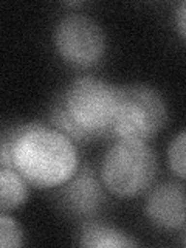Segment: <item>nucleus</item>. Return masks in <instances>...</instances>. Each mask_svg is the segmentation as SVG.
Returning <instances> with one entry per match:
<instances>
[{
  "mask_svg": "<svg viewBox=\"0 0 186 248\" xmlns=\"http://www.w3.org/2000/svg\"><path fill=\"white\" fill-rule=\"evenodd\" d=\"M2 168H14L37 188L67 183L76 174L78 152L58 129L27 124L2 137Z\"/></svg>",
  "mask_w": 186,
  "mask_h": 248,
  "instance_id": "nucleus-1",
  "label": "nucleus"
},
{
  "mask_svg": "<svg viewBox=\"0 0 186 248\" xmlns=\"http://www.w3.org/2000/svg\"><path fill=\"white\" fill-rule=\"evenodd\" d=\"M118 87L96 78H79L68 85L51 110L54 129L72 141L110 134Z\"/></svg>",
  "mask_w": 186,
  "mask_h": 248,
  "instance_id": "nucleus-2",
  "label": "nucleus"
},
{
  "mask_svg": "<svg viewBox=\"0 0 186 248\" xmlns=\"http://www.w3.org/2000/svg\"><path fill=\"white\" fill-rule=\"evenodd\" d=\"M168 110L157 92L146 85L118 87L115 116L110 134L126 141H141L154 138L165 127Z\"/></svg>",
  "mask_w": 186,
  "mask_h": 248,
  "instance_id": "nucleus-3",
  "label": "nucleus"
},
{
  "mask_svg": "<svg viewBox=\"0 0 186 248\" xmlns=\"http://www.w3.org/2000/svg\"><path fill=\"white\" fill-rule=\"evenodd\" d=\"M157 174V158L146 143L118 140L107 151L101 178L115 196L132 197L151 186Z\"/></svg>",
  "mask_w": 186,
  "mask_h": 248,
  "instance_id": "nucleus-4",
  "label": "nucleus"
},
{
  "mask_svg": "<svg viewBox=\"0 0 186 248\" xmlns=\"http://www.w3.org/2000/svg\"><path fill=\"white\" fill-rule=\"evenodd\" d=\"M54 44L61 56L76 67L98 64L106 51L103 30L93 19L81 14L67 16L58 23Z\"/></svg>",
  "mask_w": 186,
  "mask_h": 248,
  "instance_id": "nucleus-5",
  "label": "nucleus"
},
{
  "mask_svg": "<svg viewBox=\"0 0 186 248\" xmlns=\"http://www.w3.org/2000/svg\"><path fill=\"white\" fill-rule=\"evenodd\" d=\"M144 211L160 230L174 231L186 223V189L174 182L161 183L149 192Z\"/></svg>",
  "mask_w": 186,
  "mask_h": 248,
  "instance_id": "nucleus-6",
  "label": "nucleus"
},
{
  "mask_svg": "<svg viewBox=\"0 0 186 248\" xmlns=\"http://www.w3.org/2000/svg\"><path fill=\"white\" fill-rule=\"evenodd\" d=\"M61 202L67 211L79 217H90L99 211L104 202L103 188L92 168H82L62 188Z\"/></svg>",
  "mask_w": 186,
  "mask_h": 248,
  "instance_id": "nucleus-7",
  "label": "nucleus"
},
{
  "mask_svg": "<svg viewBox=\"0 0 186 248\" xmlns=\"http://www.w3.org/2000/svg\"><path fill=\"white\" fill-rule=\"evenodd\" d=\"M79 244L90 248H120L135 247L137 240L124 234L123 231L104 223H89L81 231Z\"/></svg>",
  "mask_w": 186,
  "mask_h": 248,
  "instance_id": "nucleus-8",
  "label": "nucleus"
},
{
  "mask_svg": "<svg viewBox=\"0 0 186 248\" xmlns=\"http://www.w3.org/2000/svg\"><path fill=\"white\" fill-rule=\"evenodd\" d=\"M28 197V182L14 168H2L0 170V206L2 211L14 209Z\"/></svg>",
  "mask_w": 186,
  "mask_h": 248,
  "instance_id": "nucleus-9",
  "label": "nucleus"
},
{
  "mask_svg": "<svg viewBox=\"0 0 186 248\" xmlns=\"http://www.w3.org/2000/svg\"><path fill=\"white\" fill-rule=\"evenodd\" d=\"M168 161L172 172L186 180V130L180 132L169 144Z\"/></svg>",
  "mask_w": 186,
  "mask_h": 248,
  "instance_id": "nucleus-10",
  "label": "nucleus"
},
{
  "mask_svg": "<svg viewBox=\"0 0 186 248\" xmlns=\"http://www.w3.org/2000/svg\"><path fill=\"white\" fill-rule=\"evenodd\" d=\"M0 245L2 248H14L22 245V232L17 223L6 213L0 217Z\"/></svg>",
  "mask_w": 186,
  "mask_h": 248,
  "instance_id": "nucleus-11",
  "label": "nucleus"
},
{
  "mask_svg": "<svg viewBox=\"0 0 186 248\" xmlns=\"http://www.w3.org/2000/svg\"><path fill=\"white\" fill-rule=\"evenodd\" d=\"M175 25L182 37L186 39V2H182L175 10Z\"/></svg>",
  "mask_w": 186,
  "mask_h": 248,
  "instance_id": "nucleus-12",
  "label": "nucleus"
},
{
  "mask_svg": "<svg viewBox=\"0 0 186 248\" xmlns=\"http://www.w3.org/2000/svg\"><path fill=\"white\" fill-rule=\"evenodd\" d=\"M185 245H186V236H185Z\"/></svg>",
  "mask_w": 186,
  "mask_h": 248,
  "instance_id": "nucleus-13",
  "label": "nucleus"
}]
</instances>
